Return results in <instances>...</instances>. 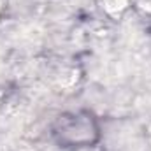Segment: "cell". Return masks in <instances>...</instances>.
Segmentation results:
<instances>
[{
	"instance_id": "obj_1",
	"label": "cell",
	"mask_w": 151,
	"mask_h": 151,
	"mask_svg": "<svg viewBox=\"0 0 151 151\" xmlns=\"http://www.w3.org/2000/svg\"><path fill=\"white\" fill-rule=\"evenodd\" d=\"M53 135L63 148H86L99 141L100 128L93 114L86 111L67 113L56 119Z\"/></svg>"
}]
</instances>
